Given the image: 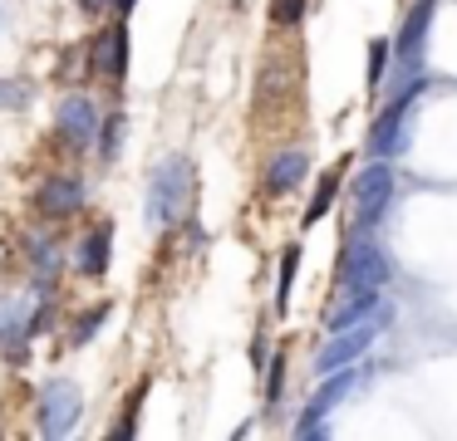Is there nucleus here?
I'll list each match as a JSON object with an SVG mask.
<instances>
[{
  "label": "nucleus",
  "instance_id": "obj_1",
  "mask_svg": "<svg viewBox=\"0 0 457 441\" xmlns=\"http://www.w3.org/2000/svg\"><path fill=\"white\" fill-rule=\"evenodd\" d=\"M192 192H197V167L192 157H168V162L153 167V182H148V225H172L187 216L192 206Z\"/></svg>",
  "mask_w": 457,
  "mask_h": 441
},
{
  "label": "nucleus",
  "instance_id": "obj_2",
  "mask_svg": "<svg viewBox=\"0 0 457 441\" xmlns=\"http://www.w3.org/2000/svg\"><path fill=\"white\" fill-rule=\"evenodd\" d=\"M423 88H428L423 74H408L403 84L394 88V103L374 118V133H369V152L374 157H403L408 152V143H413V137H408V113H413Z\"/></svg>",
  "mask_w": 457,
  "mask_h": 441
},
{
  "label": "nucleus",
  "instance_id": "obj_3",
  "mask_svg": "<svg viewBox=\"0 0 457 441\" xmlns=\"http://www.w3.org/2000/svg\"><path fill=\"white\" fill-rule=\"evenodd\" d=\"M388 201H394V162H388V157H378V162H369L364 172L354 176V196H349L354 231L378 225V216L388 211Z\"/></svg>",
  "mask_w": 457,
  "mask_h": 441
},
{
  "label": "nucleus",
  "instance_id": "obj_4",
  "mask_svg": "<svg viewBox=\"0 0 457 441\" xmlns=\"http://www.w3.org/2000/svg\"><path fill=\"white\" fill-rule=\"evenodd\" d=\"M84 417V392L79 382L70 378H50L40 388V412H35V421H40L45 437H70L74 427H79Z\"/></svg>",
  "mask_w": 457,
  "mask_h": 441
},
{
  "label": "nucleus",
  "instance_id": "obj_5",
  "mask_svg": "<svg viewBox=\"0 0 457 441\" xmlns=\"http://www.w3.org/2000/svg\"><path fill=\"white\" fill-rule=\"evenodd\" d=\"M388 319H394V314H378L374 323H364V319H359V323H345V329H335V339H329L325 348L315 353V372L325 378V372L349 368L354 358H364V353H369V343L378 339V329H384Z\"/></svg>",
  "mask_w": 457,
  "mask_h": 441
},
{
  "label": "nucleus",
  "instance_id": "obj_6",
  "mask_svg": "<svg viewBox=\"0 0 457 441\" xmlns=\"http://www.w3.org/2000/svg\"><path fill=\"white\" fill-rule=\"evenodd\" d=\"M54 137H60L64 147H89L94 137H99V113H94V98H84V94L64 98L60 113H54Z\"/></svg>",
  "mask_w": 457,
  "mask_h": 441
},
{
  "label": "nucleus",
  "instance_id": "obj_7",
  "mask_svg": "<svg viewBox=\"0 0 457 441\" xmlns=\"http://www.w3.org/2000/svg\"><path fill=\"white\" fill-rule=\"evenodd\" d=\"M433 15H437V0H418V5L408 10L403 29H398V39H394V59H398L403 74H418V59H423V39H428V29H433Z\"/></svg>",
  "mask_w": 457,
  "mask_h": 441
},
{
  "label": "nucleus",
  "instance_id": "obj_8",
  "mask_svg": "<svg viewBox=\"0 0 457 441\" xmlns=\"http://www.w3.org/2000/svg\"><path fill=\"white\" fill-rule=\"evenodd\" d=\"M94 69H99L104 78H123L129 74V25L123 20H113V25H104V35L94 39Z\"/></svg>",
  "mask_w": 457,
  "mask_h": 441
},
{
  "label": "nucleus",
  "instance_id": "obj_9",
  "mask_svg": "<svg viewBox=\"0 0 457 441\" xmlns=\"http://www.w3.org/2000/svg\"><path fill=\"white\" fill-rule=\"evenodd\" d=\"M84 206V182L74 172H60V176H50V182L40 186V211L45 216H70V211H79Z\"/></svg>",
  "mask_w": 457,
  "mask_h": 441
},
{
  "label": "nucleus",
  "instance_id": "obj_10",
  "mask_svg": "<svg viewBox=\"0 0 457 441\" xmlns=\"http://www.w3.org/2000/svg\"><path fill=\"white\" fill-rule=\"evenodd\" d=\"M378 299H384V284H349L345 299L335 304V314H329V329H345V323L369 319V314L378 309Z\"/></svg>",
  "mask_w": 457,
  "mask_h": 441
},
{
  "label": "nucleus",
  "instance_id": "obj_11",
  "mask_svg": "<svg viewBox=\"0 0 457 441\" xmlns=\"http://www.w3.org/2000/svg\"><path fill=\"white\" fill-rule=\"evenodd\" d=\"M109 255H113V225L99 221V225H94V231L79 241V255H74V260H79V274L99 280V274L109 270Z\"/></svg>",
  "mask_w": 457,
  "mask_h": 441
},
{
  "label": "nucleus",
  "instance_id": "obj_12",
  "mask_svg": "<svg viewBox=\"0 0 457 441\" xmlns=\"http://www.w3.org/2000/svg\"><path fill=\"white\" fill-rule=\"evenodd\" d=\"M388 274H394V265H388V255L378 250V245H359V250L345 260V280L349 284H388Z\"/></svg>",
  "mask_w": 457,
  "mask_h": 441
},
{
  "label": "nucleus",
  "instance_id": "obj_13",
  "mask_svg": "<svg viewBox=\"0 0 457 441\" xmlns=\"http://www.w3.org/2000/svg\"><path fill=\"white\" fill-rule=\"evenodd\" d=\"M305 176H310V157L305 152H280L276 162L266 167V192L270 196H290Z\"/></svg>",
  "mask_w": 457,
  "mask_h": 441
},
{
  "label": "nucleus",
  "instance_id": "obj_14",
  "mask_svg": "<svg viewBox=\"0 0 457 441\" xmlns=\"http://www.w3.org/2000/svg\"><path fill=\"white\" fill-rule=\"evenodd\" d=\"M345 167H349V162L329 167V172L320 176L315 196H310V206H305V231H310V225H320V221L329 216V206H335V196H339V176H345Z\"/></svg>",
  "mask_w": 457,
  "mask_h": 441
},
{
  "label": "nucleus",
  "instance_id": "obj_15",
  "mask_svg": "<svg viewBox=\"0 0 457 441\" xmlns=\"http://www.w3.org/2000/svg\"><path fill=\"white\" fill-rule=\"evenodd\" d=\"M109 314H113V304H109V299L94 304V309H84L79 319H74V329H70V343H74V348H84V343L99 339V329L109 323Z\"/></svg>",
  "mask_w": 457,
  "mask_h": 441
},
{
  "label": "nucleus",
  "instance_id": "obj_16",
  "mask_svg": "<svg viewBox=\"0 0 457 441\" xmlns=\"http://www.w3.org/2000/svg\"><path fill=\"white\" fill-rule=\"evenodd\" d=\"M295 270H300V245H286L280 255V290H276V309L290 304V284H295Z\"/></svg>",
  "mask_w": 457,
  "mask_h": 441
},
{
  "label": "nucleus",
  "instance_id": "obj_17",
  "mask_svg": "<svg viewBox=\"0 0 457 441\" xmlns=\"http://www.w3.org/2000/svg\"><path fill=\"white\" fill-rule=\"evenodd\" d=\"M388 54H394V45H388L384 35H378V39H369V88H378V84H384Z\"/></svg>",
  "mask_w": 457,
  "mask_h": 441
},
{
  "label": "nucleus",
  "instance_id": "obj_18",
  "mask_svg": "<svg viewBox=\"0 0 457 441\" xmlns=\"http://www.w3.org/2000/svg\"><path fill=\"white\" fill-rule=\"evenodd\" d=\"M123 127H129V123H123L119 113H113L109 123H104V133H99V152H104V162H113V157H119V147H123Z\"/></svg>",
  "mask_w": 457,
  "mask_h": 441
},
{
  "label": "nucleus",
  "instance_id": "obj_19",
  "mask_svg": "<svg viewBox=\"0 0 457 441\" xmlns=\"http://www.w3.org/2000/svg\"><path fill=\"white\" fill-rule=\"evenodd\" d=\"M143 397H148V378H143L138 388H133V397H129V412H123V421L113 427V437H133V431H138V407H143Z\"/></svg>",
  "mask_w": 457,
  "mask_h": 441
},
{
  "label": "nucleus",
  "instance_id": "obj_20",
  "mask_svg": "<svg viewBox=\"0 0 457 441\" xmlns=\"http://www.w3.org/2000/svg\"><path fill=\"white\" fill-rule=\"evenodd\" d=\"M270 20H276V25H300V20H305V0H270Z\"/></svg>",
  "mask_w": 457,
  "mask_h": 441
},
{
  "label": "nucleus",
  "instance_id": "obj_21",
  "mask_svg": "<svg viewBox=\"0 0 457 441\" xmlns=\"http://www.w3.org/2000/svg\"><path fill=\"white\" fill-rule=\"evenodd\" d=\"M25 98H30V88H25V84L0 78V108H25Z\"/></svg>",
  "mask_w": 457,
  "mask_h": 441
},
{
  "label": "nucleus",
  "instance_id": "obj_22",
  "mask_svg": "<svg viewBox=\"0 0 457 441\" xmlns=\"http://www.w3.org/2000/svg\"><path fill=\"white\" fill-rule=\"evenodd\" d=\"M280 388H286V358L276 353V363H270V378H266V402H270V407L280 402Z\"/></svg>",
  "mask_w": 457,
  "mask_h": 441
},
{
  "label": "nucleus",
  "instance_id": "obj_23",
  "mask_svg": "<svg viewBox=\"0 0 457 441\" xmlns=\"http://www.w3.org/2000/svg\"><path fill=\"white\" fill-rule=\"evenodd\" d=\"M84 10H104V5H113V0H79Z\"/></svg>",
  "mask_w": 457,
  "mask_h": 441
},
{
  "label": "nucleus",
  "instance_id": "obj_24",
  "mask_svg": "<svg viewBox=\"0 0 457 441\" xmlns=\"http://www.w3.org/2000/svg\"><path fill=\"white\" fill-rule=\"evenodd\" d=\"M133 5V0H113V10H119V15H123V10H129Z\"/></svg>",
  "mask_w": 457,
  "mask_h": 441
}]
</instances>
